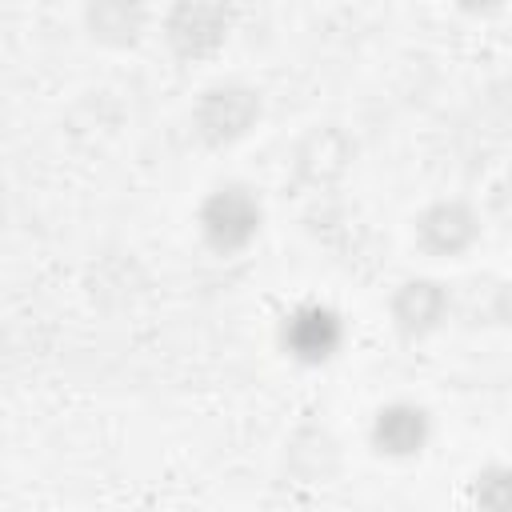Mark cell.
Wrapping results in <instances>:
<instances>
[{
  "mask_svg": "<svg viewBox=\"0 0 512 512\" xmlns=\"http://www.w3.org/2000/svg\"><path fill=\"white\" fill-rule=\"evenodd\" d=\"M340 316L332 308H320V304H308L300 312H292V320L284 324V344L296 360H308V364H320L328 360L336 348H340Z\"/></svg>",
  "mask_w": 512,
  "mask_h": 512,
  "instance_id": "2",
  "label": "cell"
},
{
  "mask_svg": "<svg viewBox=\"0 0 512 512\" xmlns=\"http://www.w3.org/2000/svg\"><path fill=\"white\" fill-rule=\"evenodd\" d=\"M424 436H428V416L420 408H412V404H392L376 420V444H380V452H392V456L420 452Z\"/></svg>",
  "mask_w": 512,
  "mask_h": 512,
  "instance_id": "3",
  "label": "cell"
},
{
  "mask_svg": "<svg viewBox=\"0 0 512 512\" xmlns=\"http://www.w3.org/2000/svg\"><path fill=\"white\" fill-rule=\"evenodd\" d=\"M440 304H444V300H440L436 284L416 280V284H404V292H400V300H396V316H400L404 328H428V324H436Z\"/></svg>",
  "mask_w": 512,
  "mask_h": 512,
  "instance_id": "5",
  "label": "cell"
},
{
  "mask_svg": "<svg viewBox=\"0 0 512 512\" xmlns=\"http://www.w3.org/2000/svg\"><path fill=\"white\" fill-rule=\"evenodd\" d=\"M472 236H476V224H472V216L460 204H436L420 220V240L432 252H460Z\"/></svg>",
  "mask_w": 512,
  "mask_h": 512,
  "instance_id": "4",
  "label": "cell"
},
{
  "mask_svg": "<svg viewBox=\"0 0 512 512\" xmlns=\"http://www.w3.org/2000/svg\"><path fill=\"white\" fill-rule=\"evenodd\" d=\"M468 4H492V0H468Z\"/></svg>",
  "mask_w": 512,
  "mask_h": 512,
  "instance_id": "6",
  "label": "cell"
},
{
  "mask_svg": "<svg viewBox=\"0 0 512 512\" xmlns=\"http://www.w3.org/2000/svg\"><path fill=\"white\" fill-rule=\"evenodd\" d=\"M256 224H260V208L244 188H220L204 208V236L224 252L248 244Z\"/></svg>",
  "mask_w": 512,
  "mask_h": 512,
  "instance_id": "1",
  "label": "cell"
}]
</instances>
